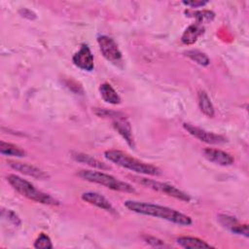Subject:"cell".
I'll return each instance as SVG.
<instances>
[{
    "label": "cell",
    "instance_id": "cell-1",
    "mask_svg": "<svg viewBox=\"0 0 249 249\" xmlns=\"http://www.w3.org/2000/svg\"><path fill=\"white\" fill-rule=\"evenodd\" d=\"M124 205L132 212L163 219L179 226H190L193 223V220L190 216L167 206L131 199L125 200Z\"/></svg>",
    "mask_w": 249,
    "mask_h": 249
},
{
    "label": "cell",
    "instance_id": "cell-2",
    "mask_svg": "<svg viewBox=\"0 0 249 249\" xmlns=\"http://www.w3.org/2000/svg\"><path fill=\"white\" fill-rule=\"evenodd\" d=\"M104 157L109 161L136 173L151 176H159L161 174V171L158 166L141 161L120 150H107L104 152Z\"/></svg>",
    "mask_w": 249,
    "mask_h": 249
},
{
    "label": "cell",
    "instance_id": "cell-3",
    "mask_svg": "<svg viewBox=\"0 0 249 249\" xmlns=\"http://www.w3.org/2000/svg\"><path fill=\"white\" fill-rule=\"evenodd\" d=\"M6 179L16 192H18L19 195H21L22 196L30 200H33L42 204H47V205L60 204L59 200H57L55 197L36 189L33 186V184H31L29 181L21 178L18 175L9 174Z\"/></svg>",
    "mask_w": 249,
    "mask_h": 249
},
{
    "label": "cell",
    "instance_id": "cell-4",
    "mask_svg": "<svg viewBox=\"0 0 249 249\" xmlns=\"http://www.w3.org/2000/svg\"><path fill=\"white\" fill-rule=\"evenodd\" d=\"M78 176L82 179L102 185L110 190L122 192V193H129L134 194L136 193V190L127 182L122 181L108 173L102 172V171H96V170H90V169H82L78 173Z\"/></svg>",
    "mask_w": 249,
    "mask_h": 249
},
{
    "label": "cell",
    "instance_id": "cell-5",
    "mask_svg": "<svg viewBox=\"0 0 249 249\" xmlns=\"http://www.w3.org/2000/svg\"><path fill=\"white\" fill-rule=\"evenodd\" d=\"M133 180L149 189H152L156 192L167 195L176 199L186 201V202H189L191 200V197L189 195H187L185 192L181 191L180 189H178L177 187H175L172 184L160 182V181H157V180H153V179H148V178L140 177V176H134Z\"/></svg>",
    "mask_w": 249,
    "mask_h": 249
},
{
    "label": "cell",
    "instance_id": "cell-6",
    "mask_svg": "<svg viewBox=\"0 0 249 249\" xmlns=\"http://www.w3.org/2000/svg\"><path fill=\"white\" fill-rule=\"evenodd\" d=\"M97 43L102 55L108 61L114 64H119L122 62V52L114 39L107 35H100L97 37Z\"/></svg>",
    "mask_w": 249,
    "mask_h": 249
},
{
    "label": "cell",
    "instance_id": "cell-7",
    "mask_svg": "<svg viewBox=\"0 0 249 249\" xmlns=\"http://www.w3.org/2000/svg\"><path fill=\"white\" fill-rule=\"evenodd\" d=\"M183 127L194 137L197 138L198 140L205 142L207 144H212V145H219V144H224L228 142V139L221 135L217 134L211 131H207L203 128H200L196 125H194L189 123H184Z\"/></svg>",
    "mask_w": 249,
    "mask_h": 249
},
{
    "label": "cell",
    "instance_id": "cell-8",
    "mask_svg": "<svg viewBox=\"0 0 249 249\" xmlns=\"http://www.w3.org/2000/svg\"><path fill=\"white\" fill-rule=\"evenodd\" d=\"M72 61L78 68L90 72L94 68L93 55L88 45L82 44L79 51L76 52L72 57Z\"/></svg>",
    "mask_w": 249,
    "mask_h": 249
},
{
    "label": "cell",
    "instance_id": "cell-9",
    "mask_svg": "<svg viewBox=\"0 0 249 249\" xmlns=\"http://www.w3.org/2000/svg\"><path fill=\"white\" fill-rule=\"evenodd\" d=\"M8 165L13 168L16 171H18L24 175H27L29 177L35 178V179H40V180H46L49 178V174L42 170L41 168L25 163V162H20V161H16V160H8L7 161Z\"/></svg>",
    "mask_w": 249,
    "mask_h": 249
},
{
    "label": "cell",
    "instance_id": "cell-10",
    "mask_svg": "<svg viewBox=\"0 0 249 249\" xmlns=\"http://www.w3.org/2000/svg\"><path fill=\"white\" fill-rule=\"evenodd\" d=\"M218 221L224 228L229 230L231 232H232L234 234L242 235L244 237L249 236L248 225L239 223L235 219V217L228 215V214H219L218 215Z\"/></svg>",
    "mask_w": 249,
    "mask_h": 249
},
{
    "label": "cell",
    "instance_id": "cell-11",
    "mask_svg": "<svg viewBox=\"0 0 249 249\" xmlns=\"http://www.w3.org/2000/svg\"><path fill=\"white\" fill-rule=\"evenodd\" d=\"M81 198L88 202L89 204H91L93 206H96L102 210H105L113 215H117V212L111 202L102 195L96 193V192H85L81 195Z\"/></svg>",
    "mask_w": 249,
    "mask_h": 249
},
{
    "label": "cell",
    "instance_id": "cell-12",
    "mask_svg": "<svg viewBox=\"0 0 249 249\" xmlns=\"http://www.w3.org/2000/svg\"><path fill=\"white\" fill-rule=\"evenodd\" d=\"M112 124L115 130L125 140L127 145L131 148H134L135 143H134V138L132 134V129H131L130 123L128 122L126 117H124V115L118 117L113 120Z\"/></svg>",
    "mask_w": 249,
    "mask_h": 249
},
{
    "label": "cell",
    "instance_id": "cell-13",
    "mask_svg": "<svg viewBox=\"0 0 249 249\" xmlns=\"http://www.w3.org/2000/svg\"><path fill=\"white\" fill-rule=\"evenodd\" d=\"M203 155L207 160L222 166L231 165L234 162V159L231 154L219 149L205 148L203 150Z\"/></svg>",
    "mask_w": 249,
    "mask_h": 249
},
{
    "label": "cell",
    "instance_id": "cell-14",
    "mask_svg": "<svg viewBox=\"0 0 249 249\" xmlns=\"http://www.w3.org/2000/svg\"><path fill=\"white\" fill-rule=\"evenodd\" d=\"M204 26L199 23H193L189 25L181 36V41L185 45H193L204 33Z\"/></svg>",
    "mask_w": 249,
    "mask_h": 249
},
{
    "label": "cell",
    "instance_id": "cell-15",
    "mask_svg": "<svg viewBox=\"0 0 249 249\" xmlns=\"http://www.w3.org/2000/svg\"><path fill=\"white\" fill-rule=\"evenodd\" d=\"M72 158L74 160L87 164L89 166L97 168V169H101V170H107L110 168L109 165H107L106 163L100 161L99 160L93 158L92 156L84 154V153H80V152H72Z\"/></svg>",
    "mask_w": 249,
    "mask_h": 249
},
{
    "label": "cell",
    "instance_id": "cell-16",
    "mask_svg": "<svg viewBox=\"0 0 249 249\" xmlns=\"http://www.w3.org/2000/svg\"><path fill=\"white\" fill-rule=\"evenodd\" d=\"M99 92L101 98L112 105L120 104L122 99L119 93L115 90V89L109 83H103L99 86Z\"/></svg>",
    "mask_w": 249,
    "mask_h": 249
},
{
    "label": "cell",
    "instance_id": "cell-17",
    "mask_svg": "<svg viewBox=\"0 0 249 249\" xmlns=\"http://www.w3.org/2000/svg\"><path fill=\"white\" fill-rule=\"evenodd\" d=\"M176 242L179 246L187 249L191 248H213L212 245L206 241L193 236H180L176 239Z\"/></svg>",
    "mask_w": 249,
    "mask_h": 249
},
{
    "label": "cell",
    "instance_id": "cell-18",
    "mask_svg": "<svg viewBox=\"0 0 249 249\" xmlns=\"http://www.w3.org/2000/svg\"><path fill=\"white\" fill-rule=\"evenodd\" d=\"M0 153L3 156L16 158H22L26 156V152L24 149L16 144L5 141H0Z\"/></svg>",
    "mask_w": 249,
    "mask_h": 249
},
{
    "label": "cell",
    "instance_id": "cell-19",
    "mask_svg": "<svg viewBox=\"0 0 249 249\" xmlns=\"http://www.w3.org/2000/svg\"><path fill=\"white\" fill-rule=\"evenodd\" d=\"M197 98H198V106H199L200 111L205 116H207L209 118H213L215 115V110H214V106L211 102V99L209 98L207 93L203 90H200L197 94Z\"/></svg>",
    "mask_w": 249,
    "mask_h": 249
},
{
    "label": "cell",
    "instance_id": "cell-20",
    "mask_svg": "<svg viewBox=\"0 0 249 249\" xmlns=\"http://www.w3.org/2000/svg\"><path fill=\"white\" fill-rule=\"evenodd\" d=\"M186 15H188V17H192L194 18H196V22L199 23V24H203V23H209L211 22L214 18H215V14L214 12L210 11V10H199V11H186L185 12Z\"/></svg>",
    "mask_w": 249,
    "mask_h": 249
},
{
    "label": "cell",
    "instance_id": "cell-21",
    "mask_svg": "<svg viewBox=\"0 0 249 249\" xmlns=\"http://www.w3.org/2000/svg\"><path fill=\"white\" fill-rule=\"evenodd\" d=\"M185 55L201 66H207L210 63V59L207 56V54H205L204 53L197 51V50L187 51V52H185Z\"/></svg>",
    "mask_w": 249,
    "mask_h": 249
},
{
    "label": "cell",
    "instance_id": "cell-22",
    "mask_svg": "<svg viewBox=\"0 0 249 249\" xmlns=\"http://www.w3.org/2000/svg\"><path fill=\"white\" fill-rule=\"evenodd\" d=\"M33 246L34 248H37V249H52L53 247L50 236L44 232H41L39 234V236L34 241Z\"/></svg>",
    "mask_w": 249,
    "mask_h": 249
},
{
    "label": "cell",
    "instance_id": "cell-23",
    "mask_svg": "<svg viewBox=\"0 0 249 249\" xmlns=\"http://www.w3.org/2000/svg\"><path fill=\"white\" fill-rule=\"evenodd\" d=\"M1 215H2V217L4 219H6L7 221L11 222L14 226L18 227V226L21 225V221H20L19 217L16 214V212H14L11 209H4V208H2Z\"/></svg>",
    "mask_w": 249,
    "mask_h": 249
},
{
    "label": "cell",
    "instance_id": "cell-24",
    "mask_svg": "<svg viewBox=\"0 0 249 249\" xmlns=\"http://www.w3.org/2000/svg\"><path fill=\"white\" fill-rule=\"evenodd\" d=\"M93 112L96 116H98L100 118H111L113 120L124 115L121 112H116V111L103 109V108H93Z\"/></svg>",
    "mask_w": 249,
    "mask_h": 249
},
{
    "label": "cell",
    "instance_id": "cell-25",
    "mask_svg": "<svg viewBox=\"0 0 249 249\" xmlns=\"http://www.w3.org/2000/svg\"><path fill=\"white\" fill-rule=\"evenodd\" d=\"M143 239L146 243L153 247H168L167 244H165L161 239H159L155 236H150V235H144Z\"/></svg>",
    "mask_w": 249,
    "mask_h": 249
},
{
    "label": "cell",
    "instance_id": "cell-26",
    "mask_svg": "<svg viewBox=\"0 0 249 249\" xmlns=\"http://www.w3.org/2000/svg\"><path fill=\"white\" fill-rule=\"evenodd\" d=\"M185 6H188L192 9L194 8H199V7H203L206 4H208V1H201V0H192V1H183L182 2Z\"/></svg>",
    "mask_w": 249,
    "mask_h": 249
},
{
    "label": "cell",
    "instance_id": "cell-27",
    "mask_svg": "<svg viewBox=\"0 0 249 249\" xmlns=\"http://www.w3.org/2000/svg\"><path fill=\"white\" fill-rule=\"evenodd\" d=\"M18 13L20 14L21 17L26 18H28V19H34V18H36V14H35L33 11H31V10H29V9H26V8H21V9H19Z\"/></svg>",
    "mask_w": 249,
    "mask_h": 249
}]
</instances>
